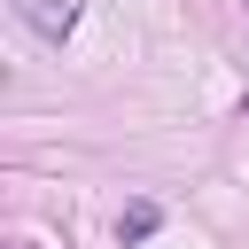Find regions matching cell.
<instances>
[{
  "label": "cell",
  "instance_id": "obj_1",
  "mask_svg": "<svg viewBox=\"0 0 249 249\" xmlns=\"http://www.w3.org/2000/svg\"><path fill=\"white\" fill-rule=\"evenodd\" d=\"M16 16H23L47 47H62V39L78 31V0H16Z\"/></svg>",
  "mask_w": 249,
  "mask_h": 249
},
{
  "label": "cell",
  "instance_id": "obj_2",
  "mask_svg": "<svg viewBox=\"0 0 249 249\" xmlns=\"http://www.w3.org/2000/svg\"><path fill=\"white\" fill-rule=\"evenodd\" d=\"M156 226H163V210H156V202H132V210H117V241H148Z\"/></svg>",
  "mask_w": 249,
  "mask_h": 249
}]
</instances>
